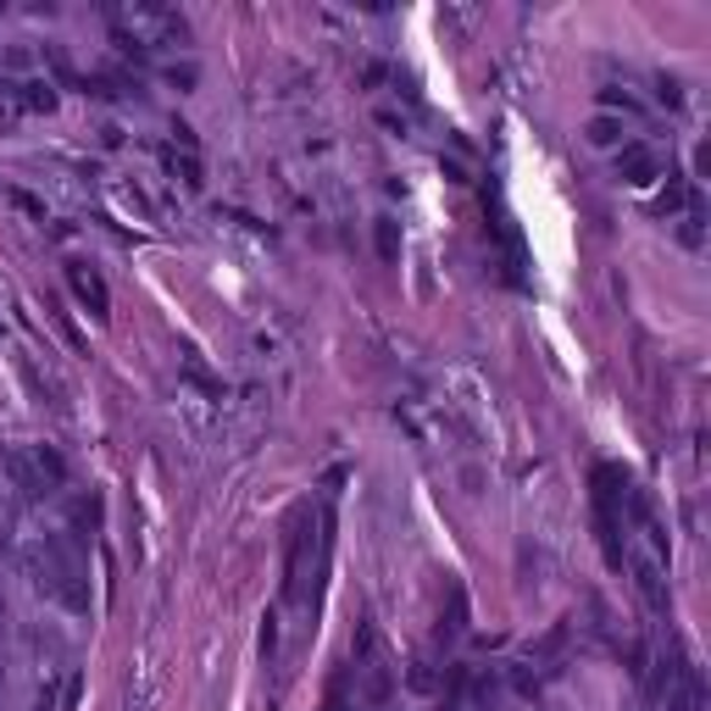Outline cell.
Returning <instances> with one entry per match:
<instances>
[{
  "label": "cell",
  "instance_id": "1",
  "mask_svg": "<svg viewBox=\"0 0 711 711\" xmlns=\"http://www.w3.org/2000/svg\"><path fill=\"white\" fill-rule=\"evenodd\" d=\"M29 573H34V589L61 600L67 611H89V584H83V562L61 545V540H45L29 551Z\"/></svg>",
  "mask_w": 711,
  "mask_h": 711
},
{
  "label": "cell",
  "instance_id": "2",
  "mask_svg": "<svg viewBox=\"0 0 711 711\" xmlns=\"http://www.w3.org/2000/svg\"><path fill=\"white\" fill-rule=\"evenodd\" d=\"M651 695L662 711H706V684H700V667L689 662H662L656 678H651Z\"/></svg>",
  "mask_w": 711,
  "mask_h": 711
},
{
  "label": "cell",
  "instance_id": "3",
  "mask_svg": "<svg viewBox=\"0 0 711 711\" xmlns=\"http://www.w3.org/2000/svg\"><path fill=\"white\" fill-rule=\"evenodd\" d=\"M67 284H72L78 306H83L89 317H95V323H106V317H112V295H106V279L95 273V267L72 261V267H67Z\"/></svg>",
  "mask_w": 711,
  "mask_h": 711
},
{
  "label": "cell",
  "instance_id": "4",
  "mask_svg": "<svg viewBox=\"0 0 711 711\" xmlns=\"http://www.w3.org/2000/svg\"><path fill=\"white\" fill-rule=\"evenodd\" d=\"M7 473H12V484H18L23 500H45V495H56V489L45 484L40 462H34V444H23V451H7Z\"/></svg>",
  "mask_w": 711,
  "mask_h": 711
},
{
  "label": "cell",
  "instance_id": "5",
  "mask_svg": "<svg viewBox=\"0 0 711 711\" xmlns=\"http://www.w3.org/2000/svg\"><path fill=\"white\" fill-rule=\"evenodd\" d=\"M478 706V684L467 667H451V678H444V711H473Z\"/></svg>",
  "mask_w": 711,
  "mask_h": 711
},
{
  "label": "cell",
  "instance_id": "6",
  "mask_svg": "<svg viewBox=\"0 0 711 711\" xmlns=\"http://www.w3.org/2000/svg\"><path fill=\"white\" fill-rule=\"evenodd\" d=\"M617 172L629 178V184H651V178H656V156H651L645 145H622V156H617Z\"/></svg>",
  "mask_w": 711,
  "mask_h": 711
},
{
  "label": "cell",
  "instance_id": "7",
  "mask_svg": "<svg viewBox=\"0 0 711 711\" xmlns=\"http://www.w3.org/2000/svg\"><path fill=\"white\" fill-rule=\"evenodd\" d=\"M462 622H467V595L451 584V611H444V622H439V640H456Z\"/></svg>",
  "mask_w": 711,
  "mask_h": 711
},
{
  "label": "cell",
  "instance_id": "8",
  "mask_svg": "<svg viewBox=\"0 0 711 711\" xmlns=\"http://www.w3.org/2000/svg\"><path fill=\"white\" fill-rule=\"evenodd\" d=\"M34 462H40V473H45V484H50V489H61V484H67V462L50 451V444H34Z\"/></svg>",
  "mask_w": 711,
  "mask_h": 711
},
{
  "label": "cell",
  "instance_id": "9",
  "mask_svg": "<svg viewBox=\"0 0 711 711\" xmlns=\"http://www.w3.org/2000/svg\"><path fill=\"white\" fill-rule=\"evenodd\" d=\"M379 256L395 267L400 261V223L395 217H379Z\"/></svg>",
  "mask_w": 711,
  "mask_h": 711
},
{
  "label": "cell",
  "instance_id": "10",
  "mask_svg": "<svg viewBox=\"0 0 711 711\" xmlns=\"http://www.w3.org/2000/svg\"><path fill=\"white\" fill-rule=\"evenodd\" d=\"M167 167L178 172V178H184V190H201V161L184 150V156H178V150H167Z\"/></svg>",
  "mask_w": 711,
  "mask_h": 711
},
{
  "label": "cell",
  "instance_id": "11",
  "mask_svg": "<svg viewBox=\"0 0 711 711\" xmlns=\"http://www.w3.org/2000/svg\"><path fill=\"white\" fill-rule=\"evenodd\" d=\"M689 201H695V195H689V184H678V178H673L667 195L656 201V212H662V217H673V212H678V206H689Z\"/></svg>",
  "mask_w": 711,
  "mask_h": 711
},
{
  "label": "cell",
  "instance_id": "12",
  "mask_svg": "<svg viewBox=\"0 0 711 711\" xmlns=\"http://www.w3.org/2000/svg\"><path fill=\"white\" fill-rule=\"evenodd\" d=\"M23 106H29V112H50V106H56L50 83H23Z\"/></svg>",
  "mask_w": 711,
  "mask_h": 711
},
{
  "label": "cell",
  "instance_id": "13",
  "mask_svg": "<svg viewBox=\"0 0 711 711\" xmlns=\"http://www.w3.org/2000/svg\"><path fill=\"white\" fill-rule=\"evenodd\" d=\"M617 139H622V128H617L611 117H595V123H589V145H617Z\"/></svg>",
  "mask_w": 711,
  "mask_h": 711
},
{
  "label": "cell",
  "instance_id": "14",
  "mask_svg": "<svg viewBox=\"0 0 711 711\" xmlns=\"http://www.w3.org/2000/svg\"><path fill=\"white\" fill-rule=\"evenodd\" d=\"M0 622H7V606H0Z\"/></svg>",
  "mask_w": 711,
  "mask_h": 711
}]
</instances>
